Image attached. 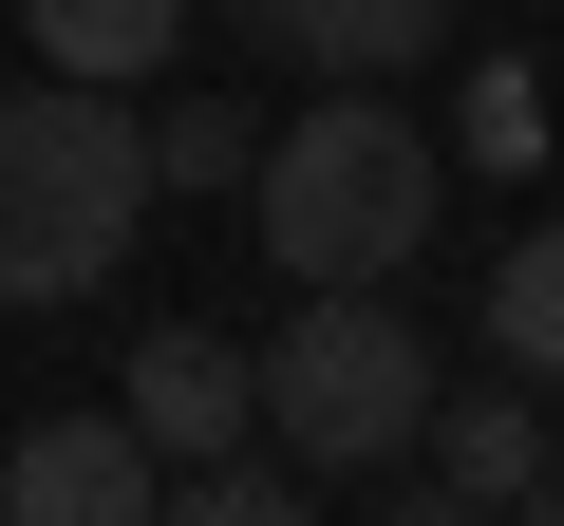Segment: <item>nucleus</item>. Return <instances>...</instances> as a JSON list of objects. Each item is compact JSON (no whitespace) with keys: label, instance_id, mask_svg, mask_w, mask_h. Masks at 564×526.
<instances>
[{"label":"nucleus","instance_id":"obj_1","mask_svg":"<svg viewBox=\"0 0 564 526\" xmlns=\"http://www.w3.org/2000/svg\"><path fill=\"white\" fill-rule=\"evenodd\" d=\"M151 207L170 188H151L132 95H95V76H20V95H0V302H20V320L95 302Z\"/></svg>","mask_w":564,"mask_h":526},{"label":"nucleus","instance_id":"obj_2","mask_svg":"<svg viewBox=\"0 0 564 526\" xmlns=\"http://www.w3.org/2000/svg\"><path fill=\"white\" fill-rule=\"evenodd\" d=\"M245 207H263V263H282V283H395V263L433 244V132L395 95H321L302 132H263Z\"/></svg>","mask_w":564,"mask_h":526},{"label":"nucleus","instance_id":"obj_3","mask_svg":"<svg viewBox=\"0 0 564 526\" xmlns=\"http://www.w3.org/2000/svg\"><path fill=\"white\" fill-rule=\"evenodd\" d=\"M245 376H263V432L302 451V470H395V451L433 432V395H452L433 339H414L377 283H302V320H282Z\"/></svg>","mask_w":564,"mask_h":526},{"label":"nucleus","instance_id":"obj_4","mask_svg":"<svg viewBox=\"0 0 564 526\" xmlns=\"http://www.w3.org/2000/svg\"><path fill=\"white\" fill-rule=\"evenodd\" d=\"M151 489H170V451L132 414H39L0 451V526H151Z\"/></svg>","mask_w":564,"mask_h":526},{"label":"nucleus","instance_id":"obj_5","mask_svg":"<svg viewBox=\"0 0 564 526\" xmlns=\"http://www.w3.org/2000/svg\"><path fill=\"white\" fill-rule=\"evenodd\" d=\"M113 414H132L170 470H207V451H245V432H263V376H245V339H207V320H132Z\"/></svg>","mask_w":564,"mask_h":526},{"label":"nucleus","instance_id":"obj_6","mask_svg":"<svg viewBox=\"0 0 564 526\" xmlns=\"http://www.w3.org/2000/svg\"><path fill=\"white\" fill-rule=\"evenodd\" d=\"M226 20H245L263 57H302L321 95H377V76H414V57L452 39V0H226Z\"/></svg>","mask_w":564,"mask_h":526},{"label":"nucleus","instance_id":"obj_7","mask_svg":"<svg viewBox=\"0 0 564 526\" xmlns=\"http://www.w3.org/2000/svg\"><path fill=\"white\" fill-rule=\"evenodd\" d=\"M414 470L433 489H470V507H527L564 451H545V414L508 395V376H470V395H433V432H414Z\"/></svg>","mask_w":564,"mask_h":526},{"label":"nucleus","instance_id":"obj_8","mask_svg":"<svg viewBox=\"0 0 564 526\" xmlns=\"http://www.w3.org/2000/svg\"><path fill=\"white\" fill-rule=\"evenodd\" d=\"M20 39H39V76H95V95H132V76L188 39V0H20Z\"/></svg>","mask_w":564,"mask_h":526},{"label":"nucleus","instance_id":"obj_9","mask_svg":"<svg viewBox=\"0 0 564 526\" xmlns=\"http://www.w3.org/2000/svg\"><path fill=\"white\" fill-rule=\"evenodd\" d=\"M489 358H508V376H564V207L489 263Z\"/></svg>","mask_w":564,"mask_h":526},{"label":"nucleus","instance_id":"obj_10","mask_svg":"<svg viewBox=\"0 0 564 526\" xmlns=\"http://www.w3.org/2000/svg\"><path fill=\"white\" fill-rule=\"evenodd\" d=\"M245 169H263V113L245 95H170L151 113V188H245Z\"/></svg>","mask_w":564,"mask_h":526},{"label":"nucleus","instance_id":"obj_11","mask_svg":"<svg viewBox=\"0 0 564 526\" xmlns=\"http://www.w3.org/2000/svg\"><path fill=\"white\" fill-rule=\"evenodd\" d=\"M151 526H321V507L282 489V470H226V451H207L188 489H151Z\"/></svg>","mask_w":564,"mask_h":526},{"label":"nucleus","instance_id":"obj_12","mask_svg":"<svg viewBox=\"0 0 564 526\" xmlns=\"http://www.w3.org/2000/svg\"><path fill=\"white\" fill-rule=\"evenodd\" d=\"M395 526H508V507H470V489H414V507H395Z\"/></svg>","mask_w":564,"mask_h":526}]
</instances>
